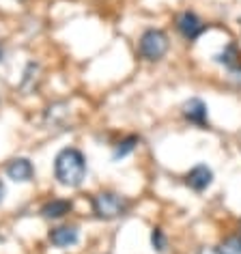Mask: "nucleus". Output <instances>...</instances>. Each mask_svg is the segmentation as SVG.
I'll list each match as a JSON object with an SVG mask.
<instances>
[{"label": "nucleus", "instance_id": "4468645a", "mask_svg": "<svg viewBox=\"0 0 241 254\" xmlns=\"http://www.w3.org/2000/svg\"><path fill=\"white\" fill-rule=\"evenodd\" d=\"M196 254H218V252H215V248H200Z\"/></svg>", "mask_w": 241, "mask_h": 254}, {"label": "nucleus", "instance_id": "6e6552de", "mask_svg": "<svg viewBox=\"0 0 241 254\" xmlns=\"http://www.w3.org/2000/svg\"><path fill=\"white\" fill-rule=\"evenodd\" d=\"M50 244L56 246V248H69V246H75L80 239V233L75 226H56L50 231Z\"/></svg>", "mask_w": 241, "mask_h": 254}, {"label": "nucleus", "instance_id": "f03ea898", "mask_svg": "<svg viewBox=\"0 0 241 254\" xmlns=\"http://www.w3.org/2000/svg\"><path fill=\"white\" fill-rule=\"evenodd\" d=\"M91 205H93V213L99 220H117L129 211L131 202L117 192H99L93 196Z\"/></svg>", "mask_w": 241, "mask_h": 254}, {"label": "nucleus", "instance_id": "7ed1b4c3", "mask_svg": "<svg viewBox=\"0 0 241 254\" xmlns=\"http://www.w3.org/2000/svg\"><path fill=\"white\" fill-rule=\"evenodd\" d=\"M168 48H170L168 35L160 28L144 30L140 35V41H138V52L147 61H162L164 56H166Z\"/></svg>", "mask_w": 241, "mask_h": 254}, {"label": "nucleus", "instance_id": "2eb2a0df", "mask_svg": "<svg viewBox=\"0 0 241 254\" xmlns=\"http://www.w3.org/2000/svg\"><path fill=\"white\" fill-rule=\"evenodd\" d=\"M4 192H7V190H4V183H2V179H0V202H2V198H4Z\"/></svg>", "mask_w": 241, "mask_h": 254}, {"label": "nucleus", "instance_id": "0eeeda50", "mask_svg": "<svg viewBox=\"0 0 241 254\" xmlns=\"http://www.w3.org/2000/svg\"><path fill=\"white\" fill-rule=\"evenodd\" d=\"M7 177L17 183H28V181H33V177H35V168L26 157H15V160H11L7 164Z\"/></svg>", "mask_w": 241, "mask_h": 254}, {"label": "nucleus", "instance_id": "ddd939ff", "mask_svg": "<svg viewBox=\"0 0 241 254\" xmlns=\"http://www.w3.org/2000/svg\"><path fill=\"white\" fill-rule=\"evenodd\" d=\"M151 246H153L155 252H166L168 237H166V233H164L160 226H155L153 231H151Z\"/></svg>", "mask_w": 241, "mask_h": 254}, {"label": "nucleus", "instance_id": "9b49d317", "mask_svg": "<svg viewBox=\"0 0 241 254\" xmlns=\"http://www.w3.org/2000/svg\"><path fill=\"white\" fill-rule=\"evenodd\" d=\"M218 254H241V233L239 235H228L220 241V246L215 248Z\"/></svg>", "mask_w": 241, "mask_h": 254}, {"label": "nucleus", "instance_id": "9d476101", "mask_svg": "<svg viewBox=\"0 0 241 254\" xmlns=\"http://www.w3.org/2000/svg\"><path fill=\"white\" fill-rule=\"evenodd\" d=\"M69 211H71V200H67V198H52L41 207V215L48 220H59L62 215H67Z\"/></svg>", "mask_w": 241, "mask_h": 254}, {"label": "nucleus", "instance_id": "20e7f679", "mask_svg": "<svg viewBox=\"0 0 241 254\" xmlns=\"http://www.w3.org/2000/svg\"><path fill=\"white\" fill-rule=\"evenodd\" d=\"M177 30L185 41H196L205 33V24L194 11H183V13L177 15Z\"/></svg>", "mask_w": 241, "mask_h": 254}, {"label": "nucleus", "instance_id": "1a4fd4ad", "mask_svg": "<svg viewBox=\"0 0 241 254\" xmlns=\"http://www.w3.org/2000/svg\"><path fill=\"white\" fill-rule=\"evenodd\" d=\"M215 63L224 65L228 71H233V73H241V50H239V46L228 43L220 54H215Z\"/></svg>", "mask_w": 241, "mask_h": 254}, {"label": "nucleus", "instance_id": "f8f14e48", "mask_svg": "<svg viewBox=\"0 0 241 254\" xmlns=\"http://www.w3.org/2000/svg\"><path fill=\"white\" fill-rule=\"evenodd\" d=\"M138 142H140V138H138V136H127V138H123V140H120L117 147H114L112 157H114V160H120V157L129 155L131 151H136Z\"/></svg>", "mask_w": 241, "mask_h": 254}, {"label": "nucleus", "instance_id": "423d86ee", "mask_svg": "<svg viewBox=\"0 0 241 254\" xmlns=\"http://www.w3.org/2000/svg\"><path fill=\"white\" fill-rule=\"evenodd\" d=\"M185 183L194 192H205L213 183V170L207 164H196V166L185 175Z\"/></svg>", "mask_w": 241, "mask_h": 254}, {"label": "nucleus", "instance_id": "39448f33", "mask_svg": "<svg viewBox=\"0 0 241 254\" xmlns=\"http://www.w3.org/2000/svg\"><path fill=\"white\" fill-rule=\"evenodd\" d=\"M181 112H183V117H185L189 123H194V125H198V127H207V125H209L207 104H205L202 99H198V97L187 99L185 104H183Z\"/></svg>", "mask_w": 241, "mask_h": 254}, {"label": "nucleus", "instance_id": "f257e3e1", "mask_svg": "<svg viewBox=\"0 0 241 254\" xmlns=\"http://www.w3.org/2000/svg\"><path fill=\"white\" fill-rule=\"evenodd\" d=\"M54 177L65 188H80L86 179V157L80 149L65 147L54 157Z\"/></svg>", "mask_w": 241, "mask_h": 254}]
</instances>
